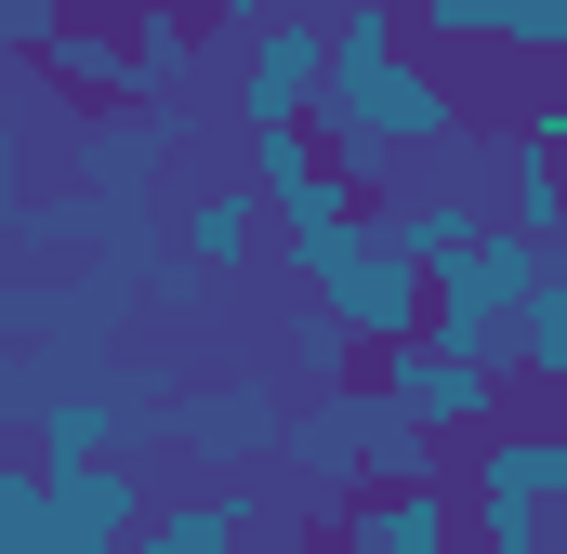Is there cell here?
Listing matches in <instances>:
<instances>
[{
    "instance_id": "6da1fadb",
    "label": "cell",
    "mask_w": 567,
    "mask_h": 554,
    "mask_svg": "<svg viewBox=\"0 0 567 554\" xmlns=\"http://www.w3.org/2000/svg\"><path fill=\"white\" fill-rule=\"evenodd\" d=\"M40 53H66V93H93V106H158L198 66V13H145V0H93L80 13L66 0Z\"/></svg>"
},
{
    "instance_id": "7a4b0ae2",
    "label": "cell",
    "mask_w": 567,
    "mask_h": 554,
    "mask_svg": "<svg viewBox=\"0 0 567 554\" xmlns=\"http://www.w3.org/2000/svg\"><path fill=\"white\" fill-rule=\"evenodd\" d=\"M449 475H462V489H449V502H462V529H555L567 435H555L542 410H528V397H515L502 422H475V435L449 449Z\"/></svg>"
},
{
    "instance_id": "3957f363",
    "label": "cell",
    "mask_w": 567,
    "mask_h": 554,
    "mask_svg": "<svg viewBox=\"0 0 567 554\" xmlns=\"http://www.w3.org/2000/svg\"><path fill=\"white\" fill-rule=\"evenodd\" d=\"M303 290H317V304L343 317L357 370H370L383 343H410V330H423V265H410V252H396L383 225H357L343 252H317V265H303Z\"/></svg>"
},
{
    "instance_id": "277c9868",
    "label": "cell",
    "mask_w": 567,
    "mask_h": 554,
    "mask_svg": "<svg viewBox=\"0 0 567 554\" xmlns=\"http://www.w3.org/2000/svg\"><path fill=\"white\" fill-rule=\"evenodd\" d=\"M357 383H370V397H396L410 422H435L449 449H462L475 422H502V410H515V383H502L488 357H449V343H423V330H410V343H383Z\"/></svg>"
},
{
    "instance_id": "5b68a950",
    "label": "cell",
    "mask_w": 567,
    "mask_h": 554,
    "mask_svg": "<svg viewBox=\"0 0 567 554\" xmlns=\"http://www.w3.org/2000/svg\"><path fill=\"white\" fill-rule=\"evenodd\" d=\"M278 410H290L278 383H238V397H158L133 449H185L198 475H225V462H265V449H278Z\"/></svg>"
},
{
    "instance_id": "8992f818",
    "label": "cell",
    "mask_w": 567,
    "mask_h": 554,
    "mask_svg": "<svg viewBox=\"0 0 567 554\" xmlns=\"http://www.w3.org/2000/svg\"><path fill=\"white\" fill-rule=\"evenodd\" d=\"M423 53H515V66H555L567 53V0H396Z\"/></svg>"
},
{
    "instance_id": "52a82bcc",
    "label": "cell",
    "mask_w": 567,
    "mask_h": 554,
    "mask_svg": "<svg viewBox=\"0 0 567 554\" xmlns=\"http://www.w3.org/2000/svg\"><path fill=\"white\" fill-rule=\"evenodd\" d=\"M330 554H462V502H449V475L435 489H357V502H330Z\"/></svg>"
},
{
    "instance_id": "ba28073f",
    "label": "cell",
    "mask_w": 567,
    "mask_h": 554,
    "mask_svg": "<svg viewBox=\"0 0 567 554\" xmlns=\"http://www.w3.org/2000/svg\"><path fill=\"white\" fill-rule=\"evenodd\" d=\"M317 66H330V40H317V0H278V13L251 27L238 120H251V133H265V120H303V106H317Z\"/></svg>"
},
{
    "instance_id": "9c48e42d",
    "label": "cell",
    "mask_w": 567,
    "mask_h": 554,
    "mask_svg": "<svg viewBox=\"0 0 567 554\" xmlns=\"http://www.w3.org/2000/svg\"><path fill=\"white\" fill-rule=\"evenodd\" d=\"M158 158H185V106L158 93V106H106L93 133H80V185L93 198H133V185H158Z\"/></svg>"
},
{
    "instance_id": "30bf717a",
    "label": "cell",
    "mask_w": 567,
    "mask_h": 554,
    "mask_svg": "<svg viewBox=\"0 0 567 554\" xmlns=\"http://www.w3.org/2000/svg\"><path fill=\"white\" fill-rule=\"evenodd\" d=\"M265 252V198H251V172H225V185H198L185 212H172V265H198V277H238Z\"/></svg>"
},
{
    "instance_id": "8fae6325",
    "label": "cell",
    "mask_w": 567,
    "mask_h": 554,
    "mask_svg": "<svg viewBox=\"0 0 567 554\" xmlns=\"http://www.w3.org/2000/svg\"><path fill=\"white\" fill-rule=\"evenodd\" d=\"M435 475H449V435L357 383V489H435Z\"/></svg>"
},
{
    "instance_id": "7c38bea8",
    "label": "cell",
    "mask_w": 567,
    "mask_h": 554,
    "mask_svg": "<svg viewBox=\"0 0 567 554\" xmlns=\"http://www.w3.org/2000/svg\"><path fill=\"white\" fill-rule=\"evenodd\" d=\"M555 145H502V185H488V225H515V238H542L555 252Z\"/></svg>"
},
{
    "instance_id": "4fadbf2b",
    "label": "cell",
    "mask_w": 567,
    "mask_h": 554,
    "mask_svg": "<svg viewBox=\"0 0 567 554\" xmlns=\"http://www.w3.org/2000/svg\"><path fill=\"white\" fill-rule=\"evenodd\" d=\"M290 383H357V343H343V317H330V304H303V317H290Z\"/></svg>"
},
{
    "instance_id": "5bb4252c",
    "label": "cell",
    "mask_w": 567,
    "mask_h": 554,
    "mask_svg": "<svg viewBox=\"0 0 567 554\" xmlns=\"http://www.w3.org/2000/svg\"><path fill=\"white\" fill-rule=\"evenodd\" d=\"M53 13H66V0H0V53H40V40H53Z\"/></svg>"
},
{
    "instance_id": "9a60e30c",
    "label": "cell",
    "mask_w": 567,
    "mask_h": 554,
    "mask_svg": "<svg viewBox=\"0 0 567 554\" xmlns=\"http://www.w3.org/2000/svg\"><path fill=\"white\" fill-rule=\"evenodd\" d=\"M265 13H278V0H198V27H212V40H251Z\"/></svg>"
},
{
    "instance_id": "2e32d148",
    "label": "cell",
    "mask_w": 567,
    "mask_h": 554,
    "mask_svg": "<svg viewBox=\"0 0 567 554\" xmlns=\"http://www.w3.org/2000/svg\"><path fill=\"white\" fill-rule=\"evenodd\" d=\"M40 383H53V370H27V357H0V422H27V410H40Z\"/></svg>"
},
{
    "instance_id": "e0dca14e",
    "label": "cell",
    "mask_w": 567,
    "mask_h": 554,
    "mask_svg": "<svg viewBox=\"0 0 567 554\" xmlns=\"http://www.w3.org/2000/svg\"><path fill=\"white\" fill-rule=\"evenodd\" d=\"M462 554H555L542 529H462Z\"/></svg>"
},
{
    "instance_id": "ac0fdd59",
    "label": "cell",
    "mask_w": 567,
    "mask_h": 554,
    "mask_svg": "<svg viewBox=\"0 0 567 554\" xmlns=\"http://www.w3.org/2000/svg\"><path fill=\"white\" fill-rule=\"evenodd\" d=\"M317 554H330V542H317Z\"/></svg>"
}]
</instances>
